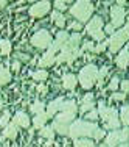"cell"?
Instances as JSON below:
<instances>
[{"label": "cell", "instance_id": "cell-1", "mask_svg": "<svg viewBox=\"0 0 129 147\" xmlns=\"http://www.w3.org/2000/svg\"><path fill=\"white\" fill-rule=\"evenodd\" d=\"M79 42H81V34L79 33L72 34L68 38V41L64 44V47L61 49L59 55L56 57V63H68V64H72L82 53L81 49H79Z\"/></svg>", "mask_w": 129, "mask_h": 147}, {"label": "cell", "instance_id": "cell-2", "mask_svg": "<svg viewBox=\"0 0 129 147\" xmlns=\"http://www.w3.org/2000/svg\"><path fill=\"white\" fill-rule=\"evenodd\" d=\"M98 125L95 122H87L82 119L72 122L70 128H68V136L72 139H79V138H93L96 130H98Z\"/></svg>", "mask_w": 129, "mask_h": 147}, {"label": "cell", "instance_id": "cell-3", "mask_svg": "<svg viewBox=\"0 0 129 147\" xmlns=\"http://www.w3.org/2000/svg\"><path fill=\"white\" fill-rule=\"evenodd\" d=\"M70 14L79 24H84L87 20H90L92 19V14H93L92 2H87V0H78V2H75L73 6L70 8Z\"/></svg>", "mask_w": 129, "mask_h": 147}, {"label": "cell", "instance_id": "cell-4", "mask_svg": "<svg viewBox=\"0 0 129 147\" xmlns=\"http://www.w3.org/2000/svg\"><path fill=\"white\" fill-rule=\"evenodd\" d=\"M79 85L82 86L84 89H92L93 85L98 82V67L95 64H87L81 69L78 77Z\"/></svg>", "mask_w": 129, "mask_h": 147}, {"label": "cell", "instance_id": "cell-5", "mask_svg": "<svg viewBox=\"0 0 129 147\" xmlns=\"http://www.w3.org/2000/svg\"><path fill=\"white\" fill-rule=\"evenodd\" d=\"M98 114L101 116L104 122H106L107 128H114L117 130L118 125H120V117H118V113L115 108H107L104 102H100L98 103Z\"/></svg>", "mask_w": 129, "mask_h": 147}, {"label": "cell", "instance_id": "cell-6", "mask_svg": "<svg viewBox=\"0 0 129 147\" xmlns=\"http://www.w3.org/2000/svg\"><path fill=\"white\" fill-rule=\"evenodd\" d=\"M75 116H76L75 113L61 111V114H58L55 117L51 128L55 130V133H59V135H68V128H70V124H72L73 119H75Z\"/></svg>", "mask_w": 129, "mask_h": 147}, {"label": "cell", "instance_id": "cell-7", "mask_svg": "<svg viewBox=\"0 0 129 147\" xmlns=\"http://www.w3.org/2000/svg\"><path fill=\"white\" fill-rule=\"evenodd\" d=\"M128 39H129V24H126L123 28H120L118 31H115L112 36H110V39L107 41L109 42L110 53H115V52L121 50V47L124 45V42Z\"/></svg>", "mask_w": 129, "mask_h": 147}, {"label": "cell", "instance_id": "cell-8", "mask_svg": "<svg viewBox=\"0 0 129 147\" xmlns=\"http://www.w3.org/2000/svg\"><path fill=\"white\" fill-rule=\"evenodd\" d=\"M86 31L90 34V38L95 41H104V24L100 16H93L87 22Z\"/></svg>", "mask_w": 129, "mask_h": 147}, {"label": "cell", "instance_id": "cell-9", "mask_svg": "<svg viewBox=\"0 0 129 147\" xmlns=\"http://www.w3.org/2000/svg\"><path fill=\"white\" fill-rule=\"evenodd\" d=\"M128 138H129V128L124 127L123 130H114L110 131L109 135L106 136V144L107 147H118L123 142H128Z\"/></svg>", "mask_w": 129, "mask_h": 147}, {"label": "cell", "instance_id": "cell-10", "mask_svg": "<svg viewBox=\"0 0 129 147\" xmlns=\"http://www.w3.org/2000/svg\"><path fill=\"white\" fill-rule=\"evenodd\" d=\"M31 44L34 45L36 49H41V50H44V49H48L51 44V34L48 30H39L36 31V33L33 34V38H31Z\"/></svg>", "mask_w": 129, "mask_h": 147}, {"label": "cell", "instance_id": "cell-11", "mask_svg": "<svg viewBox=\"0 0 129 147\" xmlns=\"http://www.w3.org/2000/svg\"><path fill=\"white\" fill-rule=\"evenodd\" d=\"M124 17H126V11H124L123 6H112L110 8V24L114 25V28L121 27L124 24Z\"/></svg>", "mask_w": 129, "mask_h": 147}, {"label": "cell", "instance_id": "cell-12", "mask_svg": "<svg viewBox=\"0 0 129 147\" xmlns=\"http://www.w3.org/2000/svg\"><path fill=\"white\" fill-rule=\"evenodd\" d=\"M50 6H51V3L47 2V0L34 3V5L30 6V16L31 17H44L48 11H50Z\"/></svg>", "mask_w": 129, "mask_h": 147}, {"label": "cell", "instance_id": "cell-13", "mask_svg": "<svg viewBox=\"0 0 129 147\" xmlns=\"http://www.w3.org/2000/svg\"><path fill=\"white\" fill-rule=\"evenodd\" d=\"M115 63H117V66L120 69H126L129 66V49L126 45H124V49H121L118 52V57L115 58Z\"/></svg>", "mask_w": 129, "mask_h": 147}, {"label": "cell", "instance_id": "cell-14", "mask_svg": "<svg viewBox=\"0 0 129 147\" xmlns=\"http://www.w3.org/2000/svg\"><path fill=\"white\" fill-rule=\"evenodd\" d=\"M64 100L59 97V99H55L53 102H50L45 107V114H47V117H51V116H55L56 114V111H61V105Z\"/></svg>", "mask_w": 129, "mask_h": 147}, {"label": "cell", "instance_id": "cell-15", "mask_svg": "<svg viewBox=\"0 0 129 147\" xmlns=\"http://www.w3.org/2000/svg\"><path fill=\"white\" fill-rule=\"evenodd\" d=\"M13 124L17 125V127H22V128H28L30 127V117L27 116L23 111H19V113H16V116L13 117Z\"/></svg>", "mask_w": 129, "mask_h": 147}, {"label": "cell", "instance_id": "cell-16", "mask_svg": "<svg viewBox=\"0 0 129 147\" xmlns=\"http://www.w3.org/2000/svg\"><path fill=\"white\" fill-rule=\"evenodd\" d=\"M95 108V102H93V94H87L82 97V103L79 107L81 113H87V111H92Z\"/></svg>", "mask_w": 129, "mask_h": 147}, {"label": "cell", "instance_id": "cell-17", "mask_svg": "<svg viewBox=\"0 0 129 147\" xmlns=\"http://www.w3.org/2000/svg\"><path fill=\"white\" fill-rule=\"evenodd\" d=\"M76 83H78V78H76L73 74H65V75H62V86H64L65 89H68V91L75 89Z\"/></svg>", "mask_w": 129, "mask_h": 147}, {"label": "cell", "instance_id": "cell-18", "mask_svg": "<svg viewBox=\"0 0 129 147\" xmlns=\"http://www.w3.org/2000/svg\"><path fill=\"white\" fill-rule=\"evenodd\" d=\"M61 111H65V113H75L78 111V105H76L75 100H64L61 105Z\"/></svg>", "mask_w": 129, "mask_h": 147}, {"label": "cell", "instance_id": "cell-19", "mask_svg": "<svg viewBox=\"0 0 129 147\" xmlns=\"http://www.w3.org/2000/svg\"><path fill=\"white\" fill-rule=\"evenodd\" d=\"M56 63V57H51L48 53H44L42 58L39 59V67H50Z\"/></svg>", "mask_w": 129, "mask_h": 147}, {"label": "cell", "instance_id": "cell-20", "mask_svg": "<svg viewBox=\"0 0 129 147\" xmlns=\"http://www.w3.org/2000/svg\"><path fill=\"white\" fill-rule=\"evenodd\" d=\"M3 136L8 139H14L17 136V125L14 124H8L5 127V130H3Z\"/></svg>", "mask_w": 129, "mask_h": 147}, {"label": "cell", "instance_id": "cell-21", "mask_svg": "<svg viewBox=\"0 0 129 147\" xmlns=\"http://www.w3.org/2000/svg\"><path fill=\"white\" fill-rule=\"evenodd\" d=\"M11 82V74L5 67V66H0V86L6 85V83Z\"/></svg>", "mask_w": 129, "mask_h": 147}, {"label": "cell", "instance_id": "cell-22", "mask_svg": "<svg viewBox=\"0 0 129 147\" xmlns=\"http://www.w3.org/2000/svg\"><path fill=\"white\" fill-rule=\"evenodd\" d=\"M47 114H45V111L44 113H39V114H36L34 116V119H33V124H34V127L36 128H42V127H45V122H47Z\"/></svg>", "mask_w": 129, "mask_h": 147}, {"label": "cell", "instance_id": "cell-23", "mask_svg": "<svg viewBox=\"0 0 129 147\" xmlns=\"http://www.w3.org/2000/svg\"><path fill=\"white\" fill-rule=\"evenodd\" d=\"M51 17H53V22L56 24V27H59V28H64V27H65V17H64V14H61L59 11H55L53 14H51Z\"/></svg>", "mask_w": 129, "mask_h": 147}, {"label": "cell", "instance_id": "cell-24", "mask_svg": "<svg viewBox=\"0 0 129 147\" xmlns=\"http://www.w3.org/2000/svg\"><path fill=\"white\" fill-rule=\"evenodd\" d=\"M75 147H95V142L90 138H79L75 139Z\"/></svg>", "mask_w": 129, "mask_h": 147}, {"label": "cell", "instance_id": "cell-25", "mask_svg": "<svg viewBox=\"0 0 129 147\" xmlns=\"http://www.w3.org/2000/svg\"><path fill=\"white\" fill-rule=\"evenodd\" d=\"M31 77H33L36 82H45L48 74H47V71H44V69H37V71L31 72Z\"/></svg>", "mask_w": 129, "mask_h": 147}, {"label": "cell", "instance_id": "cell-26", "mask_svg": "<svg viewBox=\"0 0 129 147\" xmlns=\"http://www.w3.org/2000/svg\"><path fill=\"white\" fill-rule=\"evenodd\" d=\"M120 122L124 124V127L129 125V105H124L120 111Z\"/></svg>", "mask_w": 129, "mask_h": 147}, {"label": "cell", "instance_id": "cell-27", "mask_svg": "<svg viewBox=\"0 0 129 147\" xmlns=\"http://www.w3.org/2000/svg\"><path fill=\"white\" fill-rule=\"evenodd\" d=\"M9 52H11V42L8 39H2L0 41V55L6 57V55H9Z\"/></svg>", "mask_w": 129, "mask_h": 147}, {"label": "cell", "instance_id": "cell-28", "mask_svg": "<svg viewBox=\"0 0 129 147\" xmlns=\"http://www.w3.org/2000/svg\"><path fill=\"white\" fill-rule=\"evenodd\" d=\"M39 135L42 136V138H48V139H53L55 138V130L51 127H42L39 131Z\"/></svg>", "mask_w": 129, "mask_h": 147}, {"label": "cell", "instance_id": "cell-29", "mask_svg": "<svg viewBox=\"0 0 129 147\" xmlns=\"http://www.w3.org/2000/svg\"><path fill=\"white\" fill-rule=\"evenodd\" d=\"M107 72H109V67H107V66L101 67V71L98 72V86H100V88L103 86V82H104V78H106Z\"/></svg>", "mask_w": 129, "mask_h": 147}, {"label": "cell", "instance_id": "cell-30", "mask_svg": "<svg viewBox=\"0 0 129 147\" xmlns=\"http://www.w3.org/2000/svg\"><path fill=\"white\" fill-rule=\"evenodd\" d=\"M44 108H45V105L42 102H34L33 105H31V111H33L34 114H39V113H44Z\"/></svg>", "mask_w": 129, "mask_h": 147}, {"label": "cell", "instance_id": "cell-31", "mask_svg": "<svg viewBox=\"0 0 129 147\" xmlns=\"http://www.w3.org/2000/svg\"><path fill=\"white\" fill-rule=\"evenodd\" d=\"M106 47H109V42H107V41H101V44H96L95 45L93 52H95V53H101V52L106 50Z\"/></svg>", "mask_w": 129, "mask_h": 147}, {"label": "cell", "instance_id": "cell-32", "mask_svg": "<svg viewBox=\"0 0 129 147\" xmlns=\"http://www.w3.org/2000/svg\"><path fill=\"white\" fill-rule=\"evenodd\" d=\"M8 124H9V111H5V113H3V116L0 117V127L5 128Z\"/></svg>", "mask_w": 129, "mask_h": 147}, {"label": "cell", "instance_id": "cell-33", "mask_svg": "<svg viewBox=\"0 0 129 147\" xmlns=\"http://www.w3.org/2000/svg\"><path fill=\"white\" fill-rule=\"evenodd\" d=\"M118 82H120V80H118V77H112V80L109 82V89H110V91H115V89H117L118 85H120Z\"/></svg>", "mask_w": 129, "mask_h": 147}, {"label": "cell", "instance_id": "cell-34", "mask_svg": "<svg viewBox=\"0 0 129 147\" xmlns=\"http://www.w3.org/2000/svg\"><path fill=\"white\" fill-rule=\"evenodd\" d=\"M98 116H100V114H98V111H96V110H92V111H89V113H87L86 114V119H90V121H96V119H98Z\"/></svg>", "mask_w": 129, "mask_h": 147}, {"label": "cell", "instance_id": "cell-35", "mask_svg": "<svg viewBox=\"0 0 129 147\" xmlns=\"http://www.w3.org/2000/svg\"><path fill=\"white\" fill-rule=\"evenodd\" d=\"M93 49H95V45H93L92 41H86L84 44H82V49H81V52H84V50H90V52H93Z\"/></svg>", "mask_w": 129, "mask_h": 147}, {"label": "cell", "instance_id": "cell-36", "mask_svg": "<svg viewBox=\"0 0 129 147\" xmlns=\"http://www.w3.org/2000/svg\"><path fill=\"white\" fill-rule=\"evenodd\" d=\"M65 5H67V3H65V2H59V0H56V2L53 3V6H55V8L58 9V11H64V9L67 8V6H65Z\"/></svg>", "mask_w": 129, "mask_h": 147}, {"label": "cell", "instance_id": "cell-37", "mask_svg": "<svg viewBox=\"0 0 129 147\" xmlns=\"http://www.w3.org/2000/svg\"><path fill=\"white\" fill-rule=\"evenodd\" d=\"M126 99V94H123V92H115V94H112V100H124Z\"/></svg>", "mask_w": 129, "mask_h": 147}, {"label": "cell", "instance_id": "cell-38", "mask_svg": "<svg viewBox=\"0 0 129 147\" xmlns=\"http://www.w3.org/2000/svg\"><path fill=\"white\" fill-rule=\"evenodd\" d=\"M120 86H121V91H123V94H128V92H129V80H124V82H121Z\"/></svg>", "mask_w": 129, "mask_h": 147}, {"label": "cell", "instance_id": "cell-39", "mask_svg": "<svg viewBox=\"0 0 129 147\" xmlns=\"http://www.w3.org/2000/svg\"><path fill=\"white\" fill-rule=\"evenodd\" d=\"M110 34V36H112V34L115 33V28H114V25H112V24H107V25L106 27H104V34Z\"/></svg>", "mask_w": 129, "mask_h": 147}, {"label": "cell", "instance_id": "cell-40", "mask_svg": "<svg viewBox=\"0 0 129 147\" xmlns=\"http://www.w3.org/2000/svg\"><path fill=\"white\" fill-rule=\"evenodd\" d=\"M70 28H72V30H76V31H79V30L82 28V25H81L79 22H72V24H70Z\"/></svg>", "mask_w": 129, "mask_h": 147}, {"label": "cell", "instance_id": "cell-41", "mask_svg": "<svg viewBox=\"0 0 129 147\" xmlns=\"http://www.w3.org/2000/svg\"><path fill=\"white\" fill-rule=\"evenodd\" d=\"M104 136H106V133H104L103 130H101V128H98V130H96V133H95V136H93V138H95V139H101V138H104Z\"/></svg>", "mask_w": 129, "mask_h": 147}, {"label": "cell", "instance_id": "cell-42", "mask_svg": "<svg viewBox=\"0 0 129 147\" xmlns=\"http://www.w3.org/2000/svg\"><path fill=\"white\" fill-rule=\"evenodd\" d=\"M19 69H20V63H19V61H14V63H13V71L17 72Z\"/></svg>", "mask_w": 129, "mask_h": 147}, {"label": "cell", "instance_id": "cell-43", "mask_svg": "<svg viewBox=\"0 0 129 147\" xmlns=\"http://www.w3.org/2000/svg\"><path fill=\"white\" fill-rule=\"evenodd\" d=\"M37 91H39L41 94H45V92H47V88H45L44 85H39V86H37Z\"/></svg>", "mask_w": 129, "mask_h": 147}, {"label": "cell", "instance_id": "cell-44", "mask_svg": "<svg viewBox=\"0 0 129 147\" xmlns=\"http://www.w3.org/2000/svg\"><path fill=\"white\" fill-rule=\"evenodd\" d=\"M118 147H129V142H123V144H120Z\"/></svg>", "mask_w": 129, "mask_h": 147}, {"label": "cell", "instance_id": "cell-45", "mask_svg": "<svg viewBox=\"0 0 129 147\" xmlns=\"http://www.w3.org/2000/svg\"><path fill=\"white\" fill-rule=\"evenodd\" d=\"M6 5V2H0V6H5Z\"/></svg>", "mask_w": 129, "mask_h": 147}, {"label": "cell", "instance_id": "cell-46", "mask_svg": "<svg viewBox=\"0 0 129 147\" xmlns=\"http://www.w3.org/2000/svg\"><path fill=\"white\" fill-rule=\"evenodd\" d=\"M3 107V102H2V100H0V108H2Z\"/></svg>", "mask_w": 129, "mask_h": 147}, {"label": "cell", "instance_id": "cell-47", "mask_svg": "<svg viewBox=\"0 0 129 147\" xmlns=\"http://www.w3.org/2000/svg\"><path fill=\"white\" fill-rule=\"evenodd\" d=\"M100 147H107V146H106V144H101V146H100Z\"/></svg>", "mask_w": 129, "mask_h": 147}, {"label": "cell", "instance_id": "cell-48", "mask_svg": "<svg viewBox=\"0 0 129 147\" xmlns=\"http://www.w3.org/2000/svg\"><path fill=\"white\" fill-rule=\"evenodd\" d=\"M5 147H6V146H5Z\"/></svg>", "mask_w": 129, "mask_h": 147}]
</instances>
